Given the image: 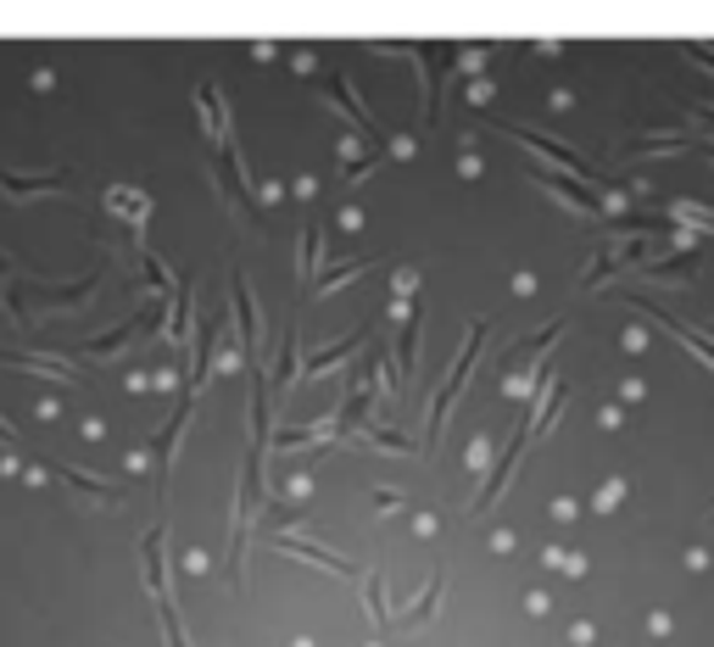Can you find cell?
Masks as SVG:
<instances>
[{
	"label": "cell",
	"instance_id": "1",
	"mask_svg": "<svg viewBox=\"0 0 714 647\" xmlns=\"http://www.w3.org/2000/svg\"><path fill=\"white\" fill-rule=\"evenodd\" d=\"M480 335H486V319H475V324H469V346L458 352L453 375H446V386H441V391H435V402H430V424H424V441H430V446H435V435H441V424H446V408H453L458 386L469 380V368H475V357H480Z\"/></svg>",
	"mask_w": 714,
	"mask_h": 647
},
{
	"label": "cell",
	"instance_id": "2",
	"mask_svg": "<svg viewBox=\"0 0 714 647\" xmlns=\"http://www.w3.org/2000/svg\"><path fill=\"white\" fill-rule=\"evenodd\" d=\"M45 191H67V168H51V173H0V196H45Z\"/></svg>",
	"mask_w": 714,
	"mask_h": 647
},
{
	"label": "cell",
	"instance_id": "3",
	"mask_svg": "<svg viewBox=\"0 0 714 647\" xmlns=\"http://www.w3.org/2000/svg\"><path fill=\"white\" fill-rule=\"evenodd\" d=\"M274 547H285V552H302V559H318V564H324V570H335L340 581H351V575H357V570H351L346 559H340V552H329L324 541H302V536H274Z\"/></svg>",
	"mask_w": 714,
	"mask_h": 647
},
{
	"label": "cell",
	"instance_id": "4",
	"mask_svg": "<svg viewBox=\"0 0 714 647\" xmlns=\"http://www.w3.org/2000/svg\"><path fill=\"white\" fill-rule=\"evenodd\" d=\"M162 541H167V530L156 525L145 541H140V564H145V586H151V597L162 603L167 597V586H162Z\"/></svg>",
	"mask_w": 714,
	"mask_h": 647
},
{
	"label": "cell",
	"instance_id": "5",
	"mask_svg": "<svg viewBox=\"0 0 714 647\" xmlns=\"http://www.w3.org/2000/svg\"><path fill=\"white\" fill-rule=\"evenodd\" d=\"M107 207H112L118 218H129V224H134V240H140V224H145V213H151L145 191H129V184H112V191H107Z\"/></svg>",
	"mask_w": 714,
	"mask_h": 647
},
{
	"label": "cell",
	"instance_id": "6",
	"mask_svg": "<svg viewBox=\"0 0 714 647\" xmlns=\"http://www.w3.org/2000/svg\"><path fill=\"white\" fill-rule=\"evenodd\" d=\"M62 475H67V486H73L78 497L101 503V508H118V503H123V492H118V486H107V481H96V475H84V470H62Z\"/></svg>",
	"mask_w": 714,
	"mask_h": 647
},
{
	"label": "cell",
	"instance_id": "7",
	"mask_svg": "<svg viewBox=\"0 0 714 647\" xmlns=\"http://www.w3.org/2000/svg\"><path fill=\"white\" fill-rule=\"evenodd\" d=\"M357 346H364V335H346L340 346H324V352H313V357H307V380H313V375H329V368H335V363H346Z\"/></svg>",
	"mask_w": 714,
	"mask_h": 647
},
{
	"label": "cell",
	"instance_id": "8",
	"mask_svg": "<svg viewBox=\"0 0 714 647\" xmlns=\"http://www.w3.org/2000/svg\"><path fill=\"white\" fill-rule=\"evenodd\" d=\"M235 308H240V341H246V352L257 357L262 346H257V308H251V291H246V273L235 280Z\"/></svg>",
	"mask_w": 714,
	"mask_h": 647
},
{
	"label": "cell",
	"instance_id": "9",
	"mask_svg": "<svg viewBox=\"0 0 714 647\" xmlns=\"http://www.w3.org/2000/svg\"><path fill=\"white\" fill-rule=\"evenodd\" d=\"M435 603H441V575H430V586H424V597L397 619V630H419V625H430V614H435Z\"/></svg>",
	"mask_w": 714,
	"mask_h": 647
},
{
	"label": "cell",
	"instance_id": "10",
	"mask_svg": "<svg viewBox=\"0 0 714 647\" xmlns=\"http://www.w3.org/2000/svg\"><path fill=\"white\" fill-rule=\"evenodd\" d=\"M357 273H369V257H357V262H340V268H329L324 280H313V296H329V291H340L346 280H357Z\"/></svg>",
	"mask_w": 714,
	"mask_h": 647
},
{
	"label": "cell",
	"instance_id": "11",
	"mask_svg": "<svg viewBox=\"0 0 714 647\" xmlns=\"http://www.w3.org/2000/svg\"><path fill=\"white\" fill-rule=\"evenodd\" d=\"M318 246H324L318 224H302V285H313V262H318Z\"/></svg>",
	"mask_w": 714,
	"mask_h": 647
},
{
	"label": "cell",
	"instance_id": "12",
	"mask_svg": "<svg viewBox=\"0 0 714 647\" xmlns=\"http://www.w3.org/2000/svg\"><path fill=\"white\" fill-rule=\"evenodd\" d=\"M129 341H134V324H123V330H112V335H101V341H89V357H118Z\"/></svg>",
	"mask_w": 714,
	"mask_h": 647
},
{
	"label": "cell",
	"instance_id": "13",
	"mask_svg": "<svg viewBox=\"0 0 714 647\" xmlns=\"http://www.w3.org/2000/svg\"><path fill=\"white\" fill-rule=\"evenodd\" d=\"M413 341H419V296H408V324H402V375L413 368Z\"/></svg>",
	"mask_w": 714,
	"mask_h": 647
},
{
	"label": "cell",
	"instance_id": "14",
	"mask_svg": "<svg viewBox=\"0 0 714 647\" xmlns=\"http://www.w3.org/2000/svg\"><path fill=\"white\" fill-rule=\"evenodd\" d=\"M291 375H296V335H285V346H280V363H274V391H285V386H291Z\"/></svg>",
	"mask_w": 714,
	"mask_h": 647
},
{
	"label": "cell",
	"instance_id": "15",
	"mask_svg": "<svg viewBox=\"0 0 714 647\" xmlns=\"http://www.w3.org/2000/svg\"><path fill=\"white\" fill-rule=\"evenodd\" d=\"M357 435H364V441H375V446H386V452H408V435H397V430H375V424H364Z\"/></svg>",
	"mask_w": 714,
	"mask_h": 647
},
{
	"label": "cell",
	"instance_id": "16",
	"mask_svg": "<svg viewBox=\"0 0 714 647\" xmlns=\"http://www.w3.org/2000/svg\"><path fill=\"white\" fill-rule=\"evenodd\" d=\"M156 608H162V630H167V647H191V641H185V630H178V619H173V608H167V597H162Z\"/></svg>",
	"mask_w": 714,
	"mask_h": 647
},
{
	"label": "cell",
	"instance_id": "17",
	"mask_svg": "<svg viewBox=\"0 0 714 647\" xmlns=\"http://www.w3.org/2000/svg\"><path fill=\"white\" fill-rule=\"evenodd\" d=\"M369 614L386 625V581H380V575H369Z\"/></svg>",
	"mask_w": 714,
	"mask_h": 647
},
{
	"label": "cell",
	"instance_id": "18",
	"mask_svg": "<svg viewBox=\"0 0 714 647\" xmlns=\"http://www.w3.org/2000/svg\"><path fill=\"white\" fill-rule=\"evenodd\" d=\"M375 508H402V492H391V486H380V492H375Z\"/></svg>",
	"mask_w": 714,
	"mask_h": 647
}]
</instances>
